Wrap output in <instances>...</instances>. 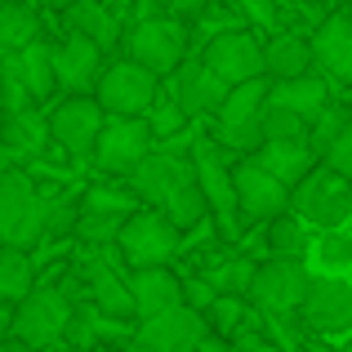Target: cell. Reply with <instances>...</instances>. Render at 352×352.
Returning <instances> with one entry per match:
<instances>
[{"label":"cell","instance_id":"1","mask_svg":"<svg viewBox=\"0 0 352 352\" xmlns=\"http://www.w3.org/2000/svg\"><path fill=\"white\" fill-rule=\"evenodd\" d=\"M45 206L23 170L0 174V250H27L45 236Z\"/></svg>","mask_w":352,"mask_h":352},{"label":"cell","instance_id":"2","mask_svg":"<svg viewBox=\"0 0 352 352\" xmlns=\"http://www.w3.org/2000/svg\"><path fill=\"white\" fill-rule=\"evenodd\" d=\"M98 107L112 116H147L152 103L161 98V80L156 72H147L143 63L125 58V63H112V67L98 76Z\"/></svg>","mask_w":352,"mask_h":352},{"label":"cell","instance_id":"3","mask_svg":"<svg viewBox=\"0 0 352 352\" xmlns=\"http://www.w3.org/2000/svg\"><path fill=\"white\" fill-rule=\"evenodd\" d=\"M116 245L134 263V272L138 267H165V258L179 250V223L165 210H134L120 228Z\"/></svg>","mask_w":352,"mask_h":352},{"label":"cell","instance_id":"4","mask_svg":"<svg viewBox=\"0 0 352 352\" xmlns=\"http://www.w3.org/2000/svg\"><path fill=\"white\" fill-rule=\"evenodd\" d=\"M290 206H294L299 219H312L321 232H335V228L352 214V179H344V174H335V170L321 165V170H312L308 179L294 188Z\"/></svg>","mask_w":352,"mask_h":352},{"label":"cell","instance_id":"5","mask_svg":"<svg viewBox=\"0 0 352 352\" xmlns=\"http://www.w3.org/2000/svg\"><path fill=\"white\" fill-rule=\"evenodd\" d=\"M152 143L156 134L147 125V116H112L94 143V161L107 174H134L152 156Z\"/></svg>","mask_w":352,"mask_h":352},{"label":"cell","instance_id":"6","mask_svg":"<svg viewBox=\"0 0 352 352\" xmlns=\"http://www.w3.org/2000/svg\"><path fill=\"white\" fill-rule=\"evenodd\" d=\"M201 63H206L228 89L263 80V45H258L254 32H245V27H236V32H214Z\"/></svg>","mask_w":352,"mask_h":352},{"label":"cell","instance_id":"7","mask_svg":"<svg viewBox=\"0 0 352 352\" xmlns=\"http://www.w3.org/2000/svg\"><path fill=\"white\" fill-rule=\"evenodd\" d=\"M263 112H267V80H250L228 94L219 107V138L236 152L263 147Z\"/></svg>","mask_w":352,"mask_h":352},{"label":"cell","instance_id":"8","mask_svg":"<svg viewBox=\"0 0 352 352\" xmlns=\"http://www.w3.org/2000/svg\"><path fill=\"white\" fill-rule=\"evenodd\" d=\"M67 326H72V303L58 290H32L14 308V339H23L32 348L58 344L67 335Z\"/></svg>","mask_w":352,"mask_h":352},{"label":"cell","instance_id":"9","mask_svg":"<svg viewBox=\"0 0 352 352\" xmlns=\"http://www.w3.org/2000/svg\"><path fill=\"white\" fill-rule=\"evenodd\" d=\"M232 188H236V210L245 219H267V223H272L276 214L290 210V188H285L281 179H272L254 156L232 170Z\"/></svg>","mask_w":352,"mask_h":352},{"label":"cell","instance_id":"10","mask_svg":"<svg viewBox=\"0 0 352 352\" xmlns=\"http://www.w3.org/2000/svg\"><path fill=\"white\" fill-rule=\"evenodd\" d=\"M125 45H129V58L161 76V72H174L183 63L188 32H183L179 23H170V18H147V23H138L134 32H129Z\"/></svg>","mask_w":352,"mask_h":352},{"label":"cell","instance_id":"11","mask_svg":"<svg viewBox=\"0 0 352 352\" xmlns=\"http://www.w3.org/2000/svg\"><path fill=\"white\" fill-rule=\"evenodd\" d=\"M299 312H303V321H308L317 335H348L352 330V281H339V276H312Z\"/></svg>","mask_w":352,"mask_h":352},{"label":"cell","instance_id":"12","mask_svg":"<svg viewBox=\"0 0 352 352\" xmlns=\"http://www.w3.org/2000/svg\"><path fill=\"white\" fill-rule=\"evenodd\" d=\"M312 276L303 272V263H285V258H272L254 272V285H250V299L267 312H299L303 308V294H308Z\"/></svg>","mask_w":352,"mask_h":352},{"label":"cell","instance_id":"13","mask_svg":"<svg viewBox=\"0 0 352 352\" xmlns=\"http://www.w3.org/2000/svg\"><path fill=\"white\" fill-rule=\"evenodd\" d=\"M228 94H232V89H228L223 80L206 67V63L183 58L179 67L170 72V98L183 107V116H201V112H214L219 116V107L228 103Z\"/></svg>","mask_w":352,"mask_h":352},{"label":"cell","instance_id":"14","mask_svg":"<svg viewBox=\"0 0 352 352\" xmlns=\"http://www.w3.org/2000/svg\"><path fill=\"white\" fill-rule=\"evenodd\" d=\"M50 134L67 152H94L98 134H103V107H98V98H85V94L63 98L50 116Z\"/></svg>","mask_w":352,"mask_h":352},{"label":"cell","instance_id":"15","mask_svg":"<svg viewBox=\"0 0 352 352\" xmlns=\"http://www.w3.org/2000/svg\"><path fill=\"white\" fill-rule=\"evenodd\" d=\"M206 312L201 308H188V303H179V308L161 312V317L143 321V344L156 348V352H197L201 339H206Z\"/></svg>","mask_w":352,"mask_h":352},{"label":"cell","instance_id":"16","mask_svg":"<svg viewBox=\"0 0 352 352\" xmlns=\"http://www.w3.org/2000/svg\"><path fill=\"white\" fill-rule=\"evenodd\" d=\"M192 161H179V156H165V152H152L143 165L134 170V192L147 201V210H170V201L188 188L192 179Z\"/></svg>","mask_w":352,"mask_h":352},{"label":"cell","instance_id":"17","mask_svg":"<svg viewBox=\"0 0 352 352\" xmlns=\"http://www.w3.org/2000/svg\"><path fill=\"white\" fill-rule=\"evenodd\" d=\"M54 76L72 94H80L85 85H98V76H103V45L72 32L63 45H54Z\"/></svg>","mask_w":352,"mask_h":352},{"label":"cell","instance_id":"18","mask_svg":"<svg viewBox=\"0 0 352 352\" xmlns=\"http://www.w3.org/2000/svg\"><path fill=\"white\" fill-rule=\"evenodd\" d=\"M192 165H197V183H201V192H206V210H210V214H219V223H223V228H232V219L241 214V210H236L232 170L219 161V147L214 143H197Z\"/></svg>","mask_w":352,"mask_h":352},{"label":"cell","instance_id":"19","mask_svg":"<svg viewBox=\"0 0 352 352\" xmlns=\"http://www.w3.org/2000/svg\"><path fill=\"white\" fill-rule=\"evenodd\" d=\"M129 294H134V317H143V321H152L183 303V285L170 267H138L129 276Z\"/></svg>","mask_w":352,"mask_h":352},{"label":"cell","instance_id":"20","mask_svg":"<svg viewBox=\"0 0 352 352\" xmlns=\"http://www.w3.org/2000/svg\"><path fill=\"white\" fill-rule=\"evenodd\" d=\"M330 103V85L326 76H294V80H272L267 85V107H285L299 120H317Z\"/></svg>","mask_w":352,"mask_h":352},{"label":"cell","instance_id":"21","mask_svg":"<svg viewBox=\"0 0 352 352\" xmlns=\"http://www.w3.org/2000/svg\"><path fill=\"white\" fill-rule=\"evenodd\" d=\"M312 58H317L321 72L339 80H352V18H326L321 32L312 36Z\"/></svg>","mask_w":352,"mask_h":352},{"label":"cell","instance_id":"22","mask_svg":"<svg viewBox=\"0 0 352 352\" xmlns=\"http://www.w3.org/2000/svg\"><path fill=\"white\" fill-rule=\"evenodd\" d=\"M254 161L263 165L272 179H281L285 188H290V183H303L312 174V147L303 143V138H290V143H263Z\"/></svg>","mask_w":352,"mask_h":352},{"label":"cell","instance_id":"23","mask_svg":"<svg viewBox=\"0 0 352 352\" xmlns=\"http://www.w3.org/2000/svg\"><path fill=\"white\" fill-rule=\"evenodd\" d=\"M312 41L303 36H276V41L263 45V72L272 80H294V76H308L312 72Z\"/></svg>","mask_w":352,"mask_h":352},{"label":"cell","instance_id":"24","mask_svg":"<svg viewBox=\"0 0 352 352\" xmlns=\"http://www.w3.org/2000/svg\"><path fill=\"white\" fill-rule=\"evenodd\" d=\"M45 138H50V120H41L36 112H14V116H5V125H0V143L9 147L14 161L36 156L45 147Z\"/></svg>","mask_w":352,"mask_h":352},{"label":"cell","instance_id":"25","mask_svg":"<svg viewBox=\"0 0 352 352\" xmlns=\"http://www.w3.org/2000/svg\"><path fill=\"white\" fill-rule=\"evenodd\" d=\"M14 63H18V72H23V80H27V89H32L36 103L50 98L54 89H58V76H54V45L32 41L27 50L14 54Z\"/></svg>","mask_w":352,"mask_h":352},{"label":"cell","instance_id":"26","mask_svg":"<svg viewBox=\"0 0 352 352\" xmlns=\"http://www.w3.org/2000/svg\"><path fill=\"white\" fill-rule=\"evenodd\" d=\"M36 32H41V18H36L32 5H23V0H0V50H9V54L27 50V45L36 41Z\"/></svg>","mask_w":352,"mask_h":352},{"label":"cell","instance_id":"27","mask_svg":"<svg viewBox=\"0 0 352 352\" xmlns=\"http://www.w3.org/2000/svg\"><path fill=\"white\" fill-rule=\"evenodd\" d=\"M267 250H272L276 258H285V263H303V254H308V228H303L299 214H276L272 223H267Z\"/></svg>","mask_w":352,"mask_h":352},{"label":"cell","instance_id":"28","mask_svg":"<svg viewBox=\"0 0 352 352\" xmlns=\"http://www.w3.org/2000/svg\"><path fill=\"white\" fill-rule=\"evenodd\" d=\"M32 258L23 254V250H0V303H23L27 294H32Z\"/></svg>","mask_w":352,"mask_h":352},{"label":"cell","instance_id":"29","mask_svg":"<svg viewBox=\"0 0 352 352\" xmlns=\"http://www.w3.org/2000/svg\"><path fill=\"white\" fill-rule=\"evenodd\" d=\"M89 290H94V303L107 312V317H134V294H129V281H120L112 267H94Z\"/></svg>","mask_w":352,"mask_h":352},{"label":"cell","instance_id":"30","mask_svg":"<svg viewBox=\"0 0 352 352\" xmlns=\"http://www.w3.org/2000/svg\"><path fill=\"white\" fill-rule=\"evenodd\" d=\"M72 27H76L80 36H89L94 45H112L116 41V18L107 14L103 5H94V0H76V5L67 9Z\"/></svg>","mask_w":352,"mask_h":352},{"label":"cell","instance_id":"31","mask_svg":"<svg viewBox=\"0 0 352 352\" xmlns=\"http://www.w3.org/2000/svg\"><path fill=\"white\" fill-rule=\"evenodd\" d=\"M32 103H36V98H32V89H27L23 72H18L14 54H9L5 67H0V107L14 116V112H32Z\"/></svg>","mask_w":352,"mask_h":352},{"label":"cell","instance_id":"32","mask_svg":"<svg viewBox=\"0 0 352 352\" xmlns=\"http://www.w3.org/2000/svg\"><path fill=\"white\" fill-rule=\"evenodd\" d=\"M125 219L129 214H112V210H85L80 223H76V232L85 241H116L120 228H125Z\"/></svg>","mask_w":352,"mask_h":352},{"label":"cell","instance_id":"33","mask_svg":"<svg viewBox=\"0 0 352 352\" xmlns=\"http://www.w3.org/2000/svg\"><path fill=\"white\" fill-rule=\"evenodd\" d=\"M308 120H299L285 107H267L263 112V143H290V138H303Z\"/></svg>","mask_w":352,"mask_h":352},{"label":"cell","instance_id":"34","mask_svg":"<svg viewBox=\"0 0 352 352\" xmlns=\"http://www.w3.org/2000/svg\"><path fill=\"white\" fill-rule=\"evenodd\" d=\"M317 258L326 267H352V236L348 232H321V241H317Z\"/></svg>","mask_w":352,"mask_h":352},{"label":"cell","instance_id":"35","mask_svg":"<svg viewBox=\"0 0 352 352\" xmlns=\"http://www.w3.org/2000/svg\"><path fill=\"white\" fill-rule=\"evenodd\" d=\"M147 125H152L156 138H165V134H174V129L188 125V116H183V107L174 103V98H156L152 112H147Z\"/></svg>","mask_w":352,"mask_h":352},{"label":"cell","instance_id":"36","mask_svg":"<svg viewBox=\"0 0 352 352\" xmlns=\"http://www.w3.org/2000/svg\"><path fill=\"white\" fill-rule=\"evenodd\" d=\"M326 170L344 174V179H352V120L344 129H339V138L326 147Z\"/></svg>","mask_w":352,"mask_h":352},{"label":"cell","instance_id":"37","mask_svg":"<svg viewBox=\"0 0 352 352\" xmlns=\"http://www.w3.org/2000/svg\"><path fill=\"white\" fill-rule=\"evenodd\" d=\"M344 125H348V116L339 112V107H326V112L317 116V143H321V147H330V143L339 138V129H344Z\"/></svg>","mask_w":352,"mask_h":352},{"label":"cell","instance_id":"38","mask_svg":"<svg viewBox=\"0 0 352 352\" xmlns=\"http://www.w3.org/2000/svg\"><path fill=\"white\" fill-rule=\"evenodd\" d=\"M254 272H258V267L241 258V263H232V267H228V276H223V290H232V294H250V285H254Z\"/></svg>","mask_w":352,"mask_h":352},{"label":"cell","instance_id":"39","mask_svg":"<svg viewBox=\"0 0 352 352\" xmlns=\"http://www.w3.org/2000/svg\"><path fill=\"white\" fill-rule=\"evenodd\" d=\"M76 223H80V214H76V210H67V206H54L50 214H45V232H50V236L76 232Z\"/></svg>","mask_w":352,"mask_h":352},{"label":"cell","instance_id":"40","mask_svg":"<svg viewBox=\"0 0 352 352\" xmlns=\"http://www.w3.org/2000/svg\"><path fill=\"white\" fill-rule=\"evenodd\" d=\"M236 317H241V299H236V294H232V299H214V303H210V321H214L219 330H232Z\"/></svg>","mask_w":352,"mask_h":352},{"label":"cell","instance_id":"41","mask_svg":"<svg viewBox=\"0 0 352 352\" xmlns=\"http://www.w3.org/2000/svg\"><path fill=\"white\" fill-rule=\"evenodd\" d=\"M89 321H94L89 312H72V326H67V335L76 339L80 348H89V344H94V326H89Z\"/></svg>","mask_w":352,"mask_h":352},{"label":"cell","instance_id":"42","mask_svg":"<svg viewBox=\"0 0 352 352\" xmlns=\"http://www.w3.org/2000/svg\"><path fill=\"white\" fill-rule=\"evenodd\" d=\"M9 339H14V308L0 303V344H9Z\"/></svg>","mask_w":352,"mask_h":352},{"label":"cell","instance_id":"43","mask_svg":"<svg viewBox=\"0 0 352 352\" xmlns=\"http://www.w3.org/2000/svg\"><path fill=\"white\" fill-rule=\"evenodd\" d=\"M174 9H183V14H201V9H210V0H170Z\"/></svg>","mask_w":352,"mask_h":352},{"label":"cell","instance_id":"44","mask_svg":"<svg viewBox=\"0 0 352 352\" xmlns=\"http://www.w3.org/2000/svg\"><path fill=\"white\" fill-rule=\"evenodd\" d=\"M0 352H41V348L23 344V339H9V344H0Z\"/></svg>","mask_w":352,"mask_h":352},{"label":"cell","instance_id":"45","mask_svg":"<svg viewBox=\"0 0 352 352\" xmlns=\"http://www.w3.org/2000/svg\"><path fill=\"white\" fill-rule=\"evenodd\" d=\"M9 170H14V156H9V147L0 143V174H9Z\"/></svg>","mask_w":352,"mask_h":352},{"label":"cell","instance_id":"46","mask_svg":"<svg viewBox=\"0 0 352 352\" xmlns=\"http://www.w3.org/2000/svg\"><path fill=\"white\" fill-rule=\"evenodd\" d=\"M45 5H58V9H72L76 0H45Z\"/></svg>","mask_w":352,"mask_h":352},{"label":"cell","instance_id":"47","mask_svg":"<svg viewBox=\"0 0 352 352\" xmlns=\"http://www.w3.org/2000/svg\"><path fill=\"white\" fill-rule=\"evenodd\" d=\"M129 352H156V348H147V344H143V339H138V344H134V348H129Z\"/></svg>","mask_w":352,"mask_h":352}]
</instances>
